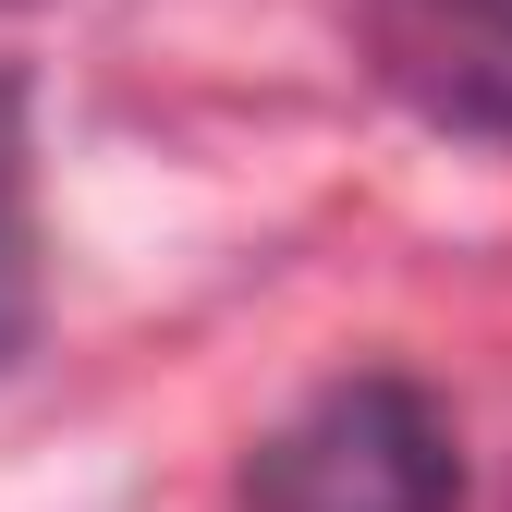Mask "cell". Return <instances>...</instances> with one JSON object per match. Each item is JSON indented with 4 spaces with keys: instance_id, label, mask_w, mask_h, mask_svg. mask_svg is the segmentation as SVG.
I'll list each match as a JSON object with an SVG mask.
<instances>
[{
    "instance_id": "obj_3",
    "label": "cell",
    "mask_w": 512,
    "mask_h": 512,
    "mask_svg": "<svg viewBox=\"0 0 512 512\" xmlns=\"http://www.w3.org/2000/svg\"><path fill=\"white\" fill-rule=\"evenodd\" d=\"M13 171H25V110L0 86V354L25 342V220H13Z\"/></svg>"
},
{
    "instance_id": "obj_2",
    "label": "cell",
    "mask_w": 512,
    "mask_h": 512,
    "mask_svg": "<svg viewBox=\"0 0 512 512\" xmlns=\"http://www.w3.org/2000/svg\"><path fill=\"white\" fill-rule=\"evenodd\" d=\"M366 61L427 122L512 147V0H366Z\"/></svg>"
},
{
    "instance_id": "obj_1",
    "label": "cell",
    "mask_w": 512,
    "mask_h": 512,
    "mask_svg": "<svg viewBox=\"0 0 512 512\" xmlns=\"http://www.w3.org/2000/svg\"><path fill=\"white\" fill-rule=\"evenodd\" d=\"M232 512H464V439L415 378L366 366V378L305 391L244 452Z\"/></svg>"
}]
</instances>
